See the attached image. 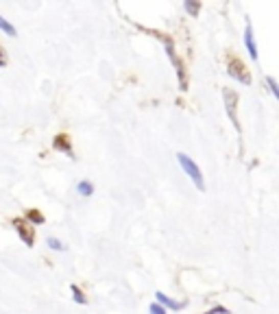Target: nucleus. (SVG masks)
Returning <instances> with one entry per match:
<instances>
[{"label": "nucleus", "mask_w": 279, "mask_h": 314, "mask_svg": "<svg viewBox=\"0 0 279 314\" xmlns=\"http://www.w3.org/2000/svg\"><path fill=\"white\" fill-rule=\"evenodd\" d=\"M70 293H72V299H75L77 303H81V305H85V303H87V297L83 295V291H81V288H79L77 284H72V286H70Z\"/></svg>", "instance_id": "obj_11"}, {"label": "nucleus", "mask_w": 279, "mask_h": 314, "mask_svg": "<svg viewBox=\"0 0 279 314\" xmlns=\"http://www.w3.org/2000/svg\"><path fill=\"white\" fill-rule=\"evenodd\" d=\"M155 297H157V303L161 305V308H166V310H183L188 301H175V299H170L168 295H164L161 291L155 293Z\"/></svg>", "instance_id": "obj_7"}, {"label": "nucleus", "mask_w": 279, "mask_h": 314, "mask_svg": "<svg viewBox=\"0 0 279 314\" xmlns=\"http://www.w3.org/2000/svg\"><path fill=\"white\" fill-rule=\"evenodd\" d=\"M7 66V59H5V53H3V48H0V68H5Z\"/></svg>", "instance_id": "obj_17"}, {"label": "nucleus", "mask_w": 279, "mask_h": 314, "mask_svg": "<svg viewBox=\"0 0 279 314\" xmlns=\"http://www.w3.org/2000/svg\"><path fill=\"white\" fill-rule=\"evenodd\" d=\"M225 105H227V114L231 118V123L236 127V131H240V123H238V114H236V107H238V94L234 90H225Z\"/></svg>", "instance_id": "obj_3"}, {"label": "nucleus", "mask_w": 279, "mask_h": 314, "mask_svg": "<svg viewBox=\"0 0 279 314\" xmlns=\"http://www.w3.org/2000/svg\"><path fill=\"white\" fill-rule=\"evenodd\" d=\"M161 39H164V44H166V53H168V57H170V61H172V66H175V70H177V77H179V85H181V90L185 92L188 90V77H185V66L181 63V59L175 55V46H172V39L168 37V35H161Z\"/></svg>", "instance_id": "obj_2"}, {"label": "nucleus", "mask_w": 279, "mask_h": 314, "mask_svg": "<svg viewBox=\"0 0 279 314\" xmlns=\"http://www.w3.org/2000/svg\"><path fill=\"white\" fill-rule=\"evenodd\" d=\"M183 9L190 13L192 18H196V15H199V11H201V3H196V0H194V3H192V0H185V3H183Z\"/></svg>", "instance_id": "obj_13"}, {"label": "nucleus", "mask_w": 279, "mask_h": 314, "mask_svg": "<svg viewBox=\"0 0 279 314\" xmlns=\"http://www.w3.org/2000/svg\"><path fill=\"white\" fill-rule=\"evenodd\" d=\"M244 46H247V53L253 61H258V46H255V37H253V27L247 20V29H244Z\"/></svg>", "instance_id": "obj_6"}, {"label": "nucleus", "mask_w": 279, "mask_h": 314, "mask_svg": "<svg viewBox=\"0 0 279 314\" xmlns=\"http://www.w3.org/2000/svg\"><path fill=\"white\" fill-rule=\"evenodd\" d=\"M177 159H179V164H181L183 168V173L190 177L192 183L199 190H205V179H203V173H201V168L196 166V162H192V157H188L185 153H177Z\"/></svg>", "instance_id": "obj_1"}, {"label": "nucleus", "mask_w": 279, "mask_h": 314, "mask_svg": "<svg viewBox=\"0 0 279 314\" xmlns=\"http://www.w3.org/2000/svg\"><path fill=\"white\" fill-rule=\"evenodd\" d=\"M46 245H48V247H51V249H53V251H65V249H68V247H65V245L61 243V240H57V238H53V236H51V238H48V240H46Z\"/></svg>", "instance_id": "obj_14"}, {"label": "nucleus", "mask_w": 279, "mask_h": 314, "mask_svg": "<svg viewBox=\"0 0 279 314\" xmlns=\"http://www.w3.org/2000/svg\"><path fill=\"white\" fill-rule=\"evenodd\" d=\"M149 312H151V314H166V308H161V305H159L157 301H155V303H151Z\"/></svg>", "instance_id": "obj_16"}, {"label": "nucleus", "mask_w": 279, "mask_h": 314, "mask_svg": "<svg viewBox=\"0 0 279 314\" xmlns=\"http://www.w3.org/2000/svg\"><path fill=\"white\" fill-rule=\"evenodd\" d=\"M77 192H79L81 197H92L94 195V183L92 181H79Z\"/></svg>", "instance_id": "obj_9"}, {"label": "nucleus", "mask_w": 279, "mask_h": 314, "mask_svg": "<svg viewBox=\"0 0 279 314\" xmlns=\"http://www.w3.org/2000/svg\"><path fill=\"white\" fill-rule=\"evenodd\" d=\"M27 221L33 225H44V214L39 209H27Z\"/></svg>", "instance_id": "obj_10"}, {"label": "nucleus", "mask_w": 279, "mask_h": 314, "mask_svg": "<svg viewBox=\"0 0 279 314\" xmlns=\"http://www.w3.org/2000/svg\"><path fill=\"white\" fill-rule=\"evenodd\" d=\"M53 147H55V151H61L70 159H75V151H72V142H70L68 135H57V138L53 140Z\"/></svg>", "instance_id": "obj_8"}, {"label": "nucleus", "mask_w": 279, "mask_h": 314, "mask_svg": "<svg viewBox=\"0 0 279 314\" xmlns=\"http://www.w3.org/2000/svg\"><path fill=\"white\" fill-rule=\"evenodd\" d=\"M13 227H15V231H18V236H20V240L27 247H33V243H35V233H33V227H29L24 221H13Z\"/></svg>", "instance_id": "obj_5"}, {"label": "nucleus", "mask_w": 279, "mask_h": 314, "mask_svg": "<svg viewBox=\"0 0 279 314\" xmlns=\"http://www.w3.org/2000/svg\"><path fill=\"white\" fill-rule=\"evenodd\" d=\"M0 31H5L9 37H18V31H15V27H13L11 22H7L3 15H0Z\"/></svg>", "instance_id": "obj_12"}, {"label": "nucleus", "mask_w": 279, "mask_h": 314, "mask_svg": "<svg viewBox=\"0 0 279 314\" xmlns=\"http://www.w3.org/2000/svg\"><path fill=\"white\" fill-rule=\"evenodd\" d=\"M266 85H268V90L273 92V96H275V99L279 101V83L275 81L273 77H266Z\"/></svg>", "instance_id": "obj_15"}, {"label": "nucleus", "mask_w": 279, "mask_h": 314, "mask_svg": "<svg viewBox=\"0 0 279 314\" xmlns=\"http://www.w3.org/2000/svg\"><path fill=\"white\" fill-rule=\"evenodd\" d=\"M227 70H229V75H231L236 81H240V83H244V85H251V75L247 72V68L240 66V61H238V59H231V61H229Z\"/></svg>", "instance_id": "obj_4"}]
</instances>
